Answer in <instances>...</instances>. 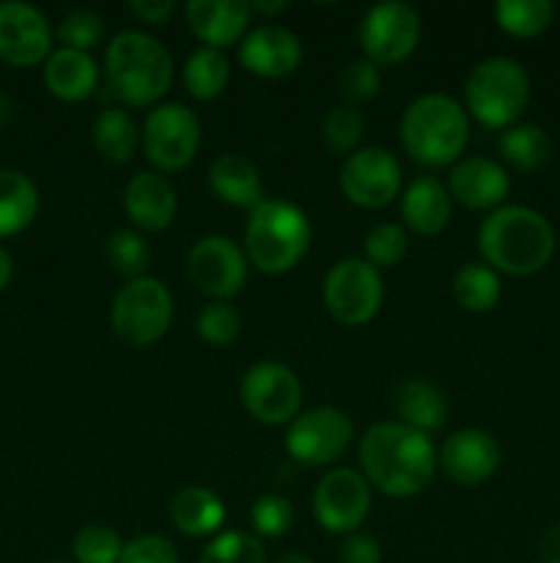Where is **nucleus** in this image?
<instances>
[{
	"label": "nucleus",
	"mask_w": 560,
	"mask_h": 563,
	"mask_svg": "<svg viewBox=\"0 0 560 563\" xmlns=\"http://www.w3.org/2000/svg\"><path fill=\"white\" fill-rule=\"evenodd\" d=\"M124 209L132 223L143 231H165L176 218V187L157 170L132 176L124 192Z\"/></svg>",
	"instance_id": "21"
},
{
	"label": "nucleus",
	"mask_w": 560,
	"mask_h": 563,
	"mask_svg": "<svg viewBox=\"0 0 560 563\" xmlns=\"http://www.w3.org/2000/svg\"><path fill=\"white\" fill-rule=\"evenodd\" d=\"M239 64L264 80L294 75L302 64V44L296 33L280 25H258L239 44Z\"/></svg>",
	"instance_id": "18"
},
{
	"label": "nucleus",
	"mask_w": 560,
	"mask_h": 563,
	"mask_svg": "<svg viewBox=\"0 0 560 563\" xmlns=\"http://www.w3.org/2000/svg\"><path fill=\"white\" fill-rule=\"evenodd\" d=\"M38 212V190L20 170H0V240L25 231Z\"/></svg>",
	"instance_id": "27"
},
{
	"label": "nucleus",
	"mask_w": 560,
	"mask_h": 563,
	"mask_svg": "<svg viewBox=\"0 0 560 563\" xmlns=\"http://www.w3.org/2000/svg\"><path fill=\"white\" fill-rule=\"evenodd\" d=\"M187 273L201 295L212 297V302H228L245 286L247 256L228 236L209 234L187 253Z\"/></svg>",
	"instance_id": "13"
},
{
	"label": "nucleus",
	"mask_w": 560,
	"mask_h": 563,
	"mask_svg": "<svg viewBox=\"0 0 560 563\" xmlns=\"http://www.w3.org/2000/svg\"><path fill=\"white\" fill-rule=\"evenodd\" d=\"M104 77L119 102L148 108L168 93L173 82V60L148 33L121 31L104 53Z\"/></svg>",
	"instance_id": "3"
},
{
	"label": "nucleus",
	"mask_w": 560,
	"mask_h": 563,
	"mask_svg": "<svg viewBox=\"0 0 560 563\" xmlns=\"http://www.w3.org/2000/svg\"><path fill=\"white\" fill-rule=\"evenodd\" d=\"M450 212H453V198L448 187L434 176H417L401 192V218L417 236H437L448 225Z\"/></svg>",
	"instance_id": "22"
},
{
	"label": "nucleus",
	"mask_w": 560,
	"mask_h": 563,
	"mask_svg": "<svg viewBox=\"0 0 560 563\" xmlns=\"http://www.w3.org/2000/svg\"><path fill=\"white\" fill-rule=\"evenodd\" d=\"M497 152L511 168L516 170H536L549 159L552 143L547 132L536 124H514L503 130L497 141Z\"/></svg>",
	"instance_id": "30"
},
{
	"label": "nucleus",
	"mask_w": 560,
	"mask_h": 563,
	"mask_svg": "<svg viewBox=\"0 0 560 563\" xmlns=\"http://www.w3.org/2000/svg\"><path fill=\"white\" fill-rule=\"evenodd\" d=\"M242 319L231 302H209L198 313V335L209 346H231L239 339Z\"/></svg>",
	"instance_id": "38"
},
{
	"label": "nucleus",
	"mask_w": 560,
	"mask_h": 563,
	"mask_svg": "<svg viewBox=\"0 0 560 563\" xmlns=\"http://www.w3.org/2000/svg\"><path fill=\"white\" fill-rule=\"evenodd\" d=\"M470 143V115L448 93H426L401 119V146L426 168L456 165Z\"/></svg>",
	"instance_id": "4"
},
{
	"label": "nucleus",
	"mask_w": 560,
	"mask_h": 563,
	"mask_svg": "<svg viewBox=\"0 0 560 563\" xmlns=\"http://www.w3.org/2000/svg\"><path fill=\"white\" fill-rule=\"evenodd\" d=\"M453 300L470 313H486L500 300V278L486 264H464L453 278Z\"/></svg>",
	"instance_id": "31"
},
{
	"label": "nucleus",
	"mask_w": 560,
	"mask_h": 563,
	"mask_svg": "<svg viewBox=\"0 0 560 563\" xmlns=\"http://www.w3.org/2000/svg\"><path fill=\"white\" fill-rule=\"evenodd\" d=\"M448 192L456 203L483 212L500 209L511 190V179L500 163L489 157H461L448 174Z\"/></svg>",
	"instance_id": "19"
},
{
	"label": "nucleus",
	"mask_w": 560,
	"mask_h": 563,
	"mask_svg": "<svg viewBox=\"0 0 560 563\" xmlns=\"http://www.w3.org/2000/svg\"><path fill=\"white\" fill-rule=\"evenodd\" d=\"M130 11L146 25H165L173 16V0H132Z\"/></svg>",
	"instance_id": "44"
},
{
	"label": "nucleus",
	"mask_w": 560,
	"mask_h": 563,
	"mask_svg": "<svg viewBox=\"0 0 560 563\" xmlns=\"http://www.w3.org/2000/svg\"><path fill=\"white\" fill-rule=\"evenodd\" d=\"M362 251H366V262L377 269L395 267L404 262L406 251H410V234L399 223H379L366 234Z\"/></svg>",
	"instance_id": "34"
},
{
	"label": "nucleus",
	"mask_w": 560,
	"mask_h": 563,
	"mask_svg": "<svg viewBox=\"0 0 560 563\" xmlns=\"http://www.w3.org/2000/svg\"><path fill=\"white\" fill-rule=\"evenodd\" d=\"M439 465L450 482L461 487H478L489 482L500 467V445L483 429H461L445 440Z\"/></svg>",
	"instance_id": "17"
},
{
	"label": "nucleus",
	"mask_w": 560,
	"mask_h": 563,
	"mask_svg": "<svg viewBox=\"0 0 560 563\" xmlns=\"http://www.w3.org/2000/svg\"><path fill=\"white\" fill-rule=\"evenodd\" d=\"M93 146L110 163H130L141 146V132L124 108H104L93 121Z\"/></svg>",
	"instance_id": "28"
},
{
	"label": "nucleus",
	"mask_w": 560,
	"mask_h": 563,
	"mask_svg": "<svg viewBox=\"0 0 560 563\" xmlns=\"http://www.w3.org/2000/svg\"><path fill=\"white\" fill-rule=\"evenodd\" d=\"M421 42V16L410 3H379L362 16L360 47L366 60L377 66H395L410 58Z\"/></svg>",
	"instance_id": "12"
},
{
	"label": "nucleus",
	"mask_w": 560,
	"mask_h": 563,
	"mask_svg": "<svg viewBox=\"0 0 560 563\" xmlns=\"http://www.w3.org/2000/svg\"><path fill=\"white\" fill-rule=\"evenodd\" d=\"M53 563H64V561H53Z\"/></svg>",
	"instance_id": "50"
},
{
	"label": "nucleus",
	"mask_w": 560,
	"mask_h": 563,
	"mask_svg": "<svg viewBox=\"0 0 560 563\" xmlns=\"http://www.w3.org/2000/svg\"><path fill=\"white\" fill-rule=\"evenodd\" d=\"M170 322H173V297L168 286L152 275L126 280L110 308L113 333L135 350L157 344L170 330Z\"/></svg>",
	"instance_id": "7"
},
{
	"label": "nucleus",
	"mask_w": 560,
	"mask_h": 563,
	"mask_svg": "<svg viewBox=\"0 0 560 563\" xmlns=\"http://www.w3.org/2000/svg\"><path fill=\"white\" fill-rule=\"evenodd\" d=\"M121 563H181L179 550L170 539L157 537V533H146V537H135L132 542L124 544Z\"/></svg>",
	"instance_id": "42"
},
{
	"label": "nucleus",
	"mask_w": 560,
	"mask_h": 563,
	"mask_svg": "<svg viewBox=\"0 0 560 563\" xmlns=\"http://www.w3.org/2000/svg\"><path fill=\"white\" fill-rule=\"evenodd\" d=\"M170 520L184 537H214L225 522V506L212 489L187 487L170 504Z\"/></svg>",
	"instance_id": "26"
},
{
	"label": "nucleus",
	"mask_w": 560,
	"mask_h": 563,
	"mask_svg": "<svg viewBox=\"0 0 560 563\" xmlns=\"http://www.w3.org/2000/svg\"><path fill=\"white\" fill-rule=\"evenodd\" d=\"M355 438L351 418L338 407H316L289 423L285 451L294 462L307 467H324L340 460Z\"/></svg>",
	"instance_id": "10"
},
{
	"label": "nucleus",
	"mask_w": 560,
	"mask_h": 563,
	"mask_svg": "<svg viewBox=\"0 0 560 563\" xmlns=\"http://www.w3.org/2000/svg\"><path fill=\"white\" fill-rule=\"evenodd\" d=\"M275 563H313V561L302 553H285V555H280Z\"/></svg>",
	"instance_id": "49"
},
{
	"label": "nucleus",
	"mask_w": 560,
	"mask_h": 563,
	"mask_svg": "<svg viewBox=\"0 0 560 563\" xmlns=\"http://www.w3.org/2000/svg\"><path fill=\"white\" fill-rule=\"evenodd\" d=\"M245 410L267 427H283L300 416L302 385L289 366L275 361L256 363L245 372L239 385Z\"/></svg>",
	"instance_id": "11"
},
{
	"label": "nucleus",
	"mask_w": 560,
	"mask_h": 563,
	"mask_svg": "<svg viewBox=\"0 0 560 563\" xmlns=\"http://www.w3.org/2000/svg\"><path fill=\"white\" fill-rule=\"evenodd\" d=\"M393 401L401 423L423 434L437 432L448 421V399L437 385L426 383V379H404L395 388Z\"/></svg>",
	"instance_id": "25"
},
{
	"label": "nucleus",
	"mask_w": 560,
	"mask_h": 563,
	"mask_svg": "<svg viewBox=\"0 0 560 563\" xmlns=\"http://www.w3.org/2000/svg\"><path fill=\"white\" fill-rule=\"evenodd\" d=\"M340 563H382V548L368 533H349L340 544Z\"/></svg>",
	"instance_id": "43"
},
{
	"label": "nucleus",
	"mask_w": 560,
	"mask_h": 563,
	"mask_svg": "<svg viewBox=\"0 0 560 563\" xmlns=\"http://www.w3.org/2000/svg\"><path fill=\"white\" fill-rule=\"evenodd\" d=\"M44 82H47L49 93L60 102H82L97 91L99 66L88 53L60 47L47 58Z\"/></svg>",
	"instance_id": "23"
},
{
	"label": "nucleus",
	"mask_w": 560,
	"mask_h": 563,
	"mask_svg": "<svg viewBox=\"0 0 560 563\" xmlns=\"http://www.w3.org/2000/svg\"><path fill=\"white\" fill-rule=\"evenodd\" d=\"M250 526L258 537L280 539L294 526V506L280 495H261L250 506Z\"/></svg>",
	"instance_id": "39"
},
{
	"label": "nucleus",
	"mask_w": 560,
	"mask_h": 563,
	"mask_svg": "<svg viewBox=\"0 0 560 563\" xmlns=\"http://www.w3.org/2000/svg\"><path fill=\"white\" fill-rule=\"evenodd\" d=\"M141 146L157 174L184 170L201 146V121L187 104H159L143 121Z\"/></svg>",
	"instance_id": "8"
},
{
	"label": "nucleus",
	"mask_w": 560,
	"mask_h": 563,
	"mask_svg": "<svg viewBox=\"0 0 560 563\" xmlns=\"http://www.w3.org/2000/svg\"><path fill=\"white\" fill-rule=\"evenodd\" d=\"M530 99V77L514 58H486L470 71L464 82L467 115L489 130H508Z\"/></svg>",
	"instance_id": "6"
},
{
	"label": "nucleus",
	"mask_w": 560,
	"mask_h": 563,
	"mask_svg": "<svg viewBox=\"0 0 560 563\" xmlns=\"http://www.w3.org/2000/svg\"><path fill=\"white\" fill-rule=\"evenodd\" d=\"M340 192L360 209H382L401 192V165L390 152L379 146L357 148L340 165Z\"/></svg>",
	"instance_id": "15"
},
{
	"label": "nucleus",
	"mask_w": 560,
	"mask_h": 563,
	"mask_svg": "<svg viewBox=\"0 0 560 563\" xmlns=\"http://www.w3.org/2000/svg\"><path fill=\"white\" fill-rule=\"evenodd\" d=\"M362 126L366 124H362L360 110L340 104V108H333L324 115L322 137L335 154H355L357 143L362 141Z\"/></svg>",
	"instance_id": "37"
},
{
	"label": "nucleus",
	"mask_w": 560,
	"mask_h": 563,
	"mask_svg": "<svg viewBox=\"0 0 560 563\" xmlns=\"http://www.w3.org/2000/svg\"><path fill=\"white\" fill-rule=\"evenodd\" d=\"M121 553L124 542L110 526H86L71 544L77 563H121Z\"/></svg>",
	"instance_id": "36"
},
{
	"label": "nucleus",
	"mask_w": 560,
	"mask_h": 563,
	"mask_svg": "<svg viewBox=\"0 0 560 563\" xmlns=\"http://www.w3.org/2000/svg\"><path fill=\"white\" fill-rule=\"evenodd\" d=\"M11 115H14V102H11L9 93L0 91V126L9 124Z\"/></svg>",
	"instance_id": "48"
},
{
	"label": "nucleus",
	"mask_w": 560,
	"mask_h": 563,
	"mask_svg": "<svg viewBox=\"0 0 560 563\" xmlns=\"http://www.w3.org/2000/svg\"><path fill=\"white\" fill-rule=\"evenodd\" d=\"M187 93L198 102H212L220 93L228 88L231 66L220 49L198 47L190 58L184 60V71H181Z\"/></svg>",
	"instance_id": "29"
},
{
	"label": "nucleus",
	"mask_w": 560,
	"mask_h": 563,
	"mask_svg": "<svg viewBox=\"0 0 560 563\" xmlns=\"http://www.w3.org/2000/svg\"><path fill=\"white\" fill-rule=\"evenodd\" d=\"M324 306L344 328H360L379 313L384 300L382 275L366 258H344L324 278Z\"/></svg>",
	"instance_id": "9"
},
{
	"label": "nucleus",
	"mask_w": 560,
	"mask_h": 563,
	"mask_svg": "<svg viewBox=\"0 0 560 563\" xmlns=\"http://www.w3.org/2000/svg\"><path fill=\"white\" fill-rule=\"evenodd\" d=\"M104 33V20L97 14V11H71V14L64 16L58 27V36L64 42V47L80 49V53H88L99 44Z\"/></svg>",
	"instance_id": "40"
},
{
	"label": "nucleus",
	"mask_w": 560,
	"mask_h": 563,
	"mask_svg": "<svg viewBox=\"0 0 560 563\" xmlns=\"http://www.w3.org/2000/svg\"><path fill=\"white\" fill-rule=\"evenodd\" d=\"M250 9H253V14L272 16V14H280V11H285L289 5H285L283 0H275V3H261V0H258V3H250Z\"/></svg>",
	"instance_id": "47"
},
{
	"label": "nucleus",
	"mask_w": 560,
	"mask_h": 563,
	"mask_svg": "<svg viewBox=\"0 0 560 563\" xmlns=\"http://www.w3.org/2000/svg\"><path fill=\"white\" fill-rule=\"evenodd\" d=\"M437 462L428 434L401 421L373 423L360 440L362 476L388 498L421 495L434 482Z\"/></svg>",
	"instance_id": "1"
},
{
	"label": "nucleus",
	"mask_w": 560,
	"mask_h": 563,
	"mask_svg": "<svg viewBox=\"0 0 560 563\" xmlns=\"http://www.w3.org/2000/svg\"><path fill=\"white\" fill-rule=\"evenodd\" d=\"M311 240V220L296 203L264 198L247 220L245 256L258 273L285 275L305 258Z\"/></svg>",
	"instance_id": "5"
},
{
	"label": "nucleus",
	"mask_w": 560,
	"mask_h": 563,
	"mask_svg": "<svg viewBox=\"0 0 560 563\" xmlns=\"http://www.w3.org/2000/svg\"><path fill=\"white\" fill-rule=\"evenodd\" d=\"M104 256H108V264L115 273L135 280L146 275L148 262H152V247L137 231L121 229L110 234L108 245H104Z\"/></svg>",
	"instance_id": "33"
},
{
	"label": "nucleus",
	"mask_w": 560,
	"mask_h": 563,
	"mask_svg": "<svg viewBox=\"0 0 560 563\" xmlns=\"http://www.w3.org/2000/svg\"><path fill=\"white\" fill-rule=\"evenodd\" d=\"M382 86V75H379L377 64L371 60H351L344 71H340V93H344L349 102H371L379 93Z\"/></svg>",
	"instance_id": "41"
},
{
	"label": "nucleus",
	"mask_w": 560,
	"mask_h": 563,
	"mask_svg": "<svg viewBox=\"0 0 560 563\" xmlns=\"http://www.w3.org/2000/svg\"><path fill=\"white\" fill-rule=\"evenodd\" d=\"M53 47L47 16L27 3H0V60L9 66L42 64Z\"/></svg>",
	"instance_id": "16"
},
{
	"label": "nucleus",
	"mask_w": 560,
	"mask_h": 563,
	"mask_svg": "<svg viewBox=\"0 0 560 563\" xmlns=\"http://www.w3.org/2000/svg\"><path fill=\"white\" fill-rule=\"evenodd\" d=\"M478 247L494 273H538L555 253V231L541 212L530 207H500L478 229Z\"/></svg>",
	"instance_id": "2"
},
{
	"label": "nucleus",
	"mask_w": 560,
	"mask_h": 563,
	"mask_svg": "<svg viewBox=\"0 0 560 563\" xmlns=\"http://www.w3.org/2000/svg\"><path fill=\"white\" fill-rule=\"evenodd\" d=\"M198 563H267V553L253 533L228 531L206 544Z\"/></svg>",
	"instance_id": "35"
},
{
	"label": "nucleus",
	"mask_w": 560,
	"mask_h": 563,
	"mask_svg": "<svg viewBox=\"0 0 560 563\" xmlns=\"http://www.w3.org/2000/svg\"><path fill=\"white\" fill-rule=\"evenodd\" d=\"M11 275H14V262H11V253L5 247H0V291L11 284Z\"/></svg>",
	"instance_id": "46"
},
{
	"label": "nucleus",
	"mask_w": 560,
	"mask_h": 563,
	"mask_svg": "<svg viewBox=\"0 0 560 563\" xmlns=\"http://www.w3.org/2000/svg\"><path fill=\"white\" fill-rule=\"evenodd\" d=\"M371 511V484L351 467L324 473L313 493V517L329 533H357Z\"/></svg>",
	"instance_id": "14"
},
{
	"label": "nucleus",
	"mask_w": 560,
	"mask_h": 563,
	"mask_svg": "<svg viewBox=\"0 0 560 563\" xmlns=\"http://www.w3.org/2000/svg\"><path fill=\"white\" fill-rule=\"evenodd\" d=\"M552 3L549 0H500L494 3V20L508 36L533 38L541 36L552 22Z\"/></svg>",
	"instance_id": "32"
},
{
	"label": "nucleus",
	"mask_w": 560,
	"mask_h": 563,
	"mask_svg": "<svg viewBox=\"0 0 560 563\" xmlns=\"http://www.w3.org/2000/svg\"><path fill=\"white\" fill-rule=\"evenodd\" d=\"M209 187H212L220 201L231 203V207L250 209V212L264 201L261 174L242 154H220L209 165Z\"/></svg>",
	"instance_id": "24"
},
{
	"label": "nucleus",
	"mask_w": 560,
	"mask_h": 563,
	"mask_svg": "<svg viewBox=\"0 0 560 563\" xmlns=\"http://www.w3.org/2000/svg\"><path fill=\"white\" fill-rule=\"evenodd\" d=\"M541 561L544 563H560V522L547 528L541 537Z\"/></svg>",
	"instance_id": "45"
},
{
	"label": "nucleus",
	"mask_w": 560,
	"mask_h": 563,
	"mask_svg": "<svg viewBox=\"0 0 560 563\" xmlns=\"http://www.w3.org/2000/svg\"><path fill=\"white\" fill-rule=\"evenodd\" d=\"M184 16L192 36L223 53L245 36L253 9L245 0H190Z\"/></svg>",
	"instance_id": "20"
}]
</instances>
